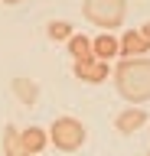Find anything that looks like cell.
<instances>
[{"label": "cell", "instance_id": "4", "mask_svg": "<svg viewBox=\"0 0 150 156\" xmlns=\"http://www.w3.org/2000/svg\"><path fill=\"white\" fill-rule=\"evenodd\" d=\"M72 75L85 81V85H101V81H108L111 75V65L108 62H101V58L88 55V58H72Z\"/></svg>", "mask_w": 150, "mask_h": 156}, {"label": "cell", "instance_id": "2", "mask_svg": "<svg viewBox=\"0 0 150 156\" xmlns=\"http://www.w3.org/2000/svg\"><path fill=\"white\" fill-rule=\"evenodd\" d=\"M88 140V127L82 124L79 117H56L49 127V143L59 150V153H79Z\"/></svg>", "mask_w": 150, "mask_h": 156}, {"label": "cell", "instance_id": "15", "mask_svg": "<svg viewBox=\"0 0 150 156\" xmlns=\"http://www.w3.org/2000/svg\"><path fill=\"white\" fill-rule=\"evenodd\" d=\"M144 156H150V153H144Z\"/></svg>", "mask_w": 150, "mask_h": 156}, {"label": "cell", "instance_id": "6", "mask_svg": "<svg viewBox=\"0 0 150 156\" xmlns=\"http://www.w3.org/2000/svg\"><path fill=\"white\" fill-rule=\"evenodd\" d=\"M10 91H13V98L20 101V104H26V107H33L36 101H39V85L33 81V78H26V75H16L10 81Z\"/></svg>", "mask_w": 150, "mask_h": 156}, {"label": "cell", "instance_id": "14", "mask_svg": "<svg viewBox=\"0 0 150 156\" xmlns=\"http://www.w3.org/2000/svg\"><path fill=\"white\" fill-rule=\"evenodd\" d=\"M3 3H20V0H3Z\"/></svg>", "mask_w": 150, "mask_h": 156}, {"label": "cell", "instance_id": "11", "mask_svg": "<svg viewBox=\"0 0 150 156\" xmlns=\"http://www.w3.org/2000/svg\"><path fill=\"white\" fill-rule=\"evenodd\" d=\"M65 46H69V55L72 58H88V55H95V52H91V39L88 36H79V33H72Z\"/></svg>", "mask_w": 150, "mask_h": 156}, {"label": "cell", "instance_id": "10", "mask_svg": "<svg viewBox=\"0 0 150 156\" xmlns=\"http://www.w3.org/2000/svg\"><path fill=\"white\" fill-rule=\"evenodd\" d=\"M3 156H30L26 146L20 143V127H7L3 130Z\"/></svg>", "mask_w": 150, "mask_h": 156}, {"label": "cell", "instance_id": "3", "mask_svg": "<svg viewBox=\"0 0 150 156\" xmlns=\"http://www.w3.org/2000/svg\"><path fill=\"white\" fill-rule=\"evenodd\" d=\"M82 16L91 26H101L104 33H111L127 16V0H85L82 3Z\"/></svg>", "mask_w": 150, "mask_h": 156}, {"label": "cell", "instance_id": "9", "mask_svg": "<svg viewBox=\"0 0 150 156\" xmlns=\"http://www.w3.org/2000/svg\"><path fill=\"white\" fill-rule=\"evenodd\" d=\"M91 52H95V58H101V62L118 58V55H121L118 36H111V33H101V36H95V39H91Z\"/></svg>", "mask_w": 150, "mask_h": 156}, {"label": "cell", "instance_id": "1", "mask_svg": "<svg viewBox=\"0 0 150 156\" xmlns=\"http://www.w3.org/2000/svg\"><path fill=\"white\" fill-rule=\"evenodd\" d=\"M114 88L127 104H147L150 101V55H130L121 58L114 72Z\"/></svg>", "mask_w": 150, "mask_h": 156}, {"label": "cell", "instance_id": "12", "mask_svg": "<svg viewBox=\"0 0 150 156\" xmlns=\"http://www.w3.org/2000/svg\"><path fill=\"white\" fill-rule=\"evenodd\" d=\"M72 33H75V29H72V23H65V20H52L49 26H46V36H49L52 42H69Z\"/></svg>", "mask_w": 150, "mask_h": 156}, {"label": "cell", "instance_id": "13", "mask_svg": "<svg viewBox=\"0 0 150 156\" xmlns=\"http://www.w3.org/2000/svg\"><path fill=\"white\" fill-rule=\"evenodd\" d=\"M140 36H144V39L150 42V23H144V26H140Z\"/></svg>", "mask_w": 150, "mask_h": 156}, {"label": "cell", "instance_id": "8", "mask_svg": "<svg viewBox=\"0 0 150 156\" xmlns=\"http://www.w3.org/2000/svg\"><path fill=\"white\" fill-rule=\"evenodd\" d=\"M20 143L26 146L30 156H36V153H42V150L49 146V130H42V127H26V130H20Z\"/></svg>", "mask_w": 150, "mask_h": 156}, {"label": "cell", "instance_id": "7", "mask_svg": "<svg viewBox=\"0 0 150 156\" xmlns=\"http://www.w3.org/2000/svg\"><path fill=\"white\" fill-rule=\"evenodd\" d=\"M118 46H121V55H124V58L150 52V42L140 36V29H127V33H121V36H118Z\"/></svg>", "mask_w": 150, "mask_h": 156}, {"label": "cell", "instance_id": "16", "mask_svg": "<svg viewBox=\"0 0 150 156\" xmlns=\"http://www.w3.org/2000/svg\"><path fill=\"white\" fill-rule=\"evenodd\" d=\"M147 133H150V130H147Z\"/></svg>", "mask_w": 150, "mask_h": 156}, {"label": "cell", "instance_id": "5", "mask_svg": "<svg viewBox=\"0 0 150 156\" xmlns=\"http://www.w3.org/2000/svg\"><path fill=\"white\" fill-rule=\"evenodd\" d=\"M150 124V114L144 111V107H124L118 117H114V130H118L121 136H130L134 130H140V127H147Z\"/></svg>", "mask_w": 150, "mask_h": 156}]
</instances>
